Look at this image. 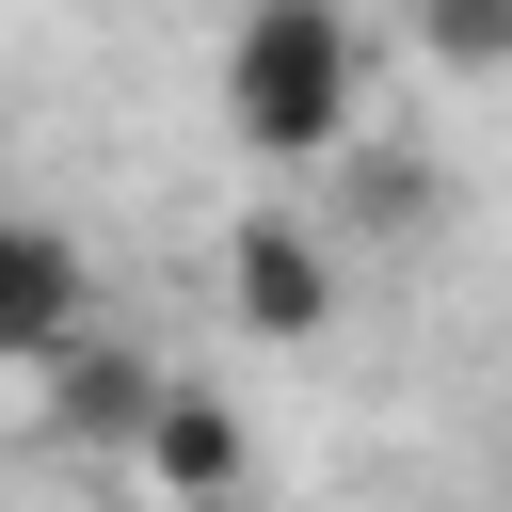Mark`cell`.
Instances as JSON below:
<instances>
[{
    "label": "cell",
    "instance_id": "obj_6",
    "mask_svg": "<svg viewBox=\"0 0 512 512\" xmlns=\"http://www.w3.org/2000/svg\"><path fill=\"white\" fill-rule=\"evenodd\" d=\"M416 48L432 64H512V0H448V16H416Z\"/></svg>",
    "mask_w": 512,
    "mask_h": 512
},
{
    "label": "cell",
    "instance_id": "obj_3",
    "mask_svg": "<svg viewBox=\"0 0 512 512\" xmlns=\"http://www.w3.org/2000/svg\"><path fill=\"white\" fill-rule=\"evenodd\" d=\"M128 464H144L176 512H240V496H256V432H240V400H208V384H160L144 432H128Z\"/></svg>",
    "mask_w": 512,
    "mask_h": 512
},
{
    "label": "cell",
    "instance_id": "obj_2",
    "mask_svg": "<svg viewBox=\"0 0 512 512\" xmlns=\"http://www.w3.org/2000/svg\"><path fill=\"white\" fill-rule=\"evenodd\" d=\"M224 304H240V336L304 352V336L336 320V240H320V224H288V208H256V224L224 240Z\"/></svg>",
    "mask_w": 512,
    "mask_h": 512
},
{
    "label": "cell",
    "instance_id": "obj_4",
    "mask_svg": "<svg viewBox=\"0 0 512 512\" xmlns=\"http://www.w3.org/2000/svg\"><path fill=\"white\" fill-rule=\"evenodd\" d=\"M80 320H96L80 240H64V224H32V208H0V368H64V352H80Z\"/></svg>",
    "mask_w": 512,
    "mask_h": 512
},
{
    "label": "cell",
    "instance_id": "obj_7",
    "mask_svg": "<svg viewBox=\"0 0 512 512\" xmlns=\"http://www.w3.org/2000/svg\"><path fill=\"white\" fill-rule=\"evenodd\" d=\"M352 208H368V224H432V176H416V160H368Z\"/></svg>",
    "mask_w": 512,
    "mask_h": 512
},
{
    "label": "cell",
    "instance_id": "obj_8",
    "mask_svg": "<svg viewBox=\"0 0 512 512\" xmlns=\"http://www.w3.org/2000/svg\"><path fill=\"white\" fill-rule=\"evenodd\" d=\"M240 512H256V496H240Z\"/></svg>",
    "mask_w": 512,
    "mask_h": 512
},
{
    "label": "cell",
    "instance_id": "obj_1",
    "mask_svg": "<svg viewBox=\"0 0 512 512\" xmlns=\"http://www.w3.org/2000/svg\"><path fill=\"white\" fill-rule=\"evenodd\" d=\"M224 112H240L256 160H336L368 128V32L336 0H256L224 32Z\"/></svg>",
    "mask_w": 512,
    "mask_h": 512
},
{
    "label": "cell",
    "instance_id": "obj_5",
    "mask_svg": "<svg viewBox=\"0 0 512 512\" xmlns=\"http://www.w3.org/2000/svg\"><path fill=\"white\" fill-rule=\"evenodd\" d=\"M160 384H176L160 352H96V336H80V352H64V432H112V448H128Z\"/></svg>",
    "mask_w": 512,
    "mask_h": 512
}]
</instances>
